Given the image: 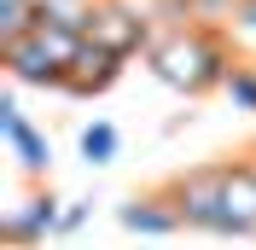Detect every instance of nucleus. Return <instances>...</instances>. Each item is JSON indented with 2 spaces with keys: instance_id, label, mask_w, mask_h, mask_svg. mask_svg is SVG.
<instances>
[{
  "instance_id": "nucleus-1",
  "label": "nucleus",
  "mask_w": 256,
  "mask_h": 250,
  "mask_svg": "<svg viewBox=\"0 0 256 250\" xmlns=\"http://www.w3.org/2000/svg\"><path fill=\"white\" fill-rule=\"evenodd\" d=\"M146 58H152V76L169 82L175 94L198 99L210 94V88H222L227 70H233V58H227L222 35L210 30V24H186V30H169L163 41H152L146 47Z\"/></svg>"
},
{
  "instance_id": "nucleus-2",
  "label": "nucleus",
  "mask_w": 256,
  "mask_h": 250,
  "mask_svg": "<svg viewBox=\"0 0 256 250\" xmlns=\"http://www.w3.org/2000/svg\"><path fill=\"white\" fill-rule=\"evenodd\" d=\"M88 35L70 30V24H35L30 35L18 41H0V64L12 70V82H30V88H64V70L82 52Z\"/></svg>"
},
{
  "instance_id": "nucleus-3",
  "label": "nucleus",
  "mask_w": 256,
  "mask_h": 250,
  "mask_svg": "<svg viewBox=\"0 0 256 250\" xmlns=\"http://www.w3.org/2000/svg\"><path fill=\"white\" fill-rule=\"evenodd\" d=\"M169 210L180 216V227H198V233H233L227 227V204H222V163L216 169H192V174H175L163 186Z\"/></svg>"
},
{
  "instance_id": "nucleus-4",
  "label": "nucleus",
  "mask_w": 256,
  "mask_h": 250,
  "mask_svg": "<svg viewBox=\"0 0 256 250\" xmlns=\"http://www.w3.org/2000/svg\"><path fill=\"white\" fill-rule=\"evenodd\" d=\"M88 41H99V47L111 52H140L152 47V24H146L134 6H122V0H94V12H88Z\"/></svg>"
},
{
  "instance_id": "nucleus-5",
  "label": "nucleus",
  "mask_w": 256,
  "mask_h": 250,
  "mask_svg": "<svg viewBox=\"0 0 256 250\" xmlns=\"http://www.w3.org/2000/svg\"><path fill=\"white\" fill-rule=\"evenodd\" d=\"M116 76H122V52L99 47V41H82V52L70 58V70H64V94L94 99V94H105Z\"/></svg>"
},
{
  "instance_id": "nucleus-6",
  "label": "nucleus",
  "mask_w": 256,
  "mask_h": 250,
  "mask_svg": "<svg viewBox=\"0 0 256 250\" xmlns=\"http://www.w3.org/2000/svg\"><path fill=\"white\" fill-rule=\"evenodd\" d=\"M0 134H6V146L18 152L24 174H47V169H52V146L41 140L30 122H24V110H18V99H12V94L0 99Z\"/></svg>"
},
{
  "instance_id": "nucleus-7",
  "label": "nucleus",
  "mask_w": 256,
  "mask_h": 250,
  "mask_svg": "<svg viewBox=\"0 0 256 250\" xmlns=\"http://www.w3.org/2000/svg\"><path fill=\"white\" fill-rule=\"evenodd\" d=\"M222 204L233 233H256V169L250 163H222Z\"/></svg>"
},
{
  "instance_id": "nucleus-8",
  "label": "nucleus",
  "mask_w": 256,
  "mask_h": 250,
  "mask_svg": "<svg viewBox=\"0 0 256 250\" xmlns=\"http://www.w3.org/2000/svg\"><path fill=\"white\" fill-rule=\"evenodd\" d=\"M52 227H58V204H52V198H30L24 210L6 216V238H12V244H30V238L52 233Z\"/></svg>"
},
{
  "instance_id": "nucleus-9",
  "label": "nucleus",
  "mask_w": 256,
  "mask_h": 250,
  "mask_svg": "<svg viewBox=\"0 0 256 250\" xmlns=\"http://www.w3.org/2000/svg\"><path fill=\"white\" fill-rule=\"evenodd\" d=\"M163 204H169V198H134V204H122V227H128V233H146V238L175 233L180 216H175V210H163Z\"/></svg>"
},
{
  "instance_id": "nucleus-10",
  "label": "nucleus",
  "mask_w": 256,
  "mask_h": 250,
  "mask_svg": "<svg viewBox=\"0 0 256 250\" xmlns=\"http://www.w3.org/2000/svg\"><path fill=\"white\" fill-rule=\"evenodd\" d=\"M222 88H227V99H233L239 110H250V116H256V64H239V58H233V70H227Z\"/></svg>"
},
{
  "instance_id": "nucleus-11",
  "label": "nucleus",
  "mask_w": 256,
  "mask_h": 250,
  "mask_svg": "<svg viewBox=\"0 0 256 250\" xmlns=\"http://www.w3.org/2000/svg\"><path fill=\"white\" fill-rule=\"evenodd\" d=\"M30 30H35V0H0V41H18Z\"/></svg>"
},
{
  "instance_id": "nucleus-12",
  "label": "nucleus",
  "mask_w": 256,
  "mask_h": 250,
  "mask_svg": "<svg viewBox=\"0 0 256 250\" xmlns=\"http://www.w3.org/2000/svg\"><path fill=\"white\" fill-rule=\"evenodd\" d=\"M82 157L88 163H111L116 157V128L111 122H88L82 128Z\"/></svg>"
},
{
  "instance_id": "nucleus-13",
  "label": "nucleus",
  "mask_w": 256,
  "mask_h": 250,
  "mask_svg": "<svg viewBox=\"0 0 256 250\" xmlns=\"http://www.w3.org/2000/svg\"><path fill=\"white\" fill-rule=\"evenodd\" d=\"M82 221H88V204H76V210H64V216H58V233H70V227H82Z\"/></svg>"
}]
</instances>
